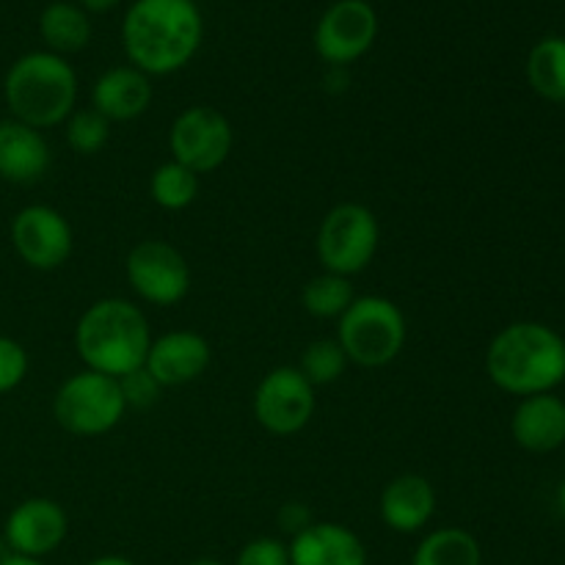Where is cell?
<instances>
[{"label":"cell","instance_id":"16","mask_svg":"<svg viewBox=\"0 0 565 565\" xmlns=\"http://www.w3.org/2000/svg\"><path fill=\"white\" fill-rule=\"evenodd\" d=\"M152 77L130 64L110 66L94 81L92 108L114 121H136L152 105Z\"/></svg>","mask_w":565,"mask_h":565},{"label":"cell","instance_id":"11","mask_svg":"<svg viewBox=\"0 0 565 565\" xmlns=\"http://www.w3.org/2000/svg\"><path fill=\"white\" fill-rule=\"evenodd\" d=\"M379 14L367 0H337L315 25V53L323 64L348 70L373 50Z\"/></svg>","mask_w":565,"mask_h":565},{"label":"cell","instance_id":"21","mask_svg":"<svg viewBox=\"0 0 565 565\" xmlns=\"http://www.w3.org/2000/svg\"><path fill=\"white\" fill-rule=\"evenodd\" d=\"M412 565H483V550L469 530L439 527L419 541Z\"/></svg>","mask_w":565,"mask_h":565},{"label":"cell","instance_id":"12","mask_svg":"<svg viewBox=\"0 0 565 565\" xmlns=\"http://www.w3.org/2000/svg\"><path fill=\"white\" fill-rule=\"evenodd\" d=\"M11 246L33 270H58L70 263L75 232L61 210L50 204H28L11 221Z\"/></svg>","mask_w":565,"mask_h":565},{"label":"cell","instance_id":"15","mask_svg":"<svg viewBox=\"0 0 565 565\" xmlns=\"http://www.w3.org/2000/svg\"><path fill=\"white\" fill-rule=\"evenodd\" d=\"M436 505H439V497H436L434 483L425 475L406 472L384 486L379 500V516L392 533L414 535L423 533L434 522Z\"/></svg>","mask_w":565,"mask_h":565},{"label":"cell","instance_id":"1","mask_svg":"<svg viewBox=\"0 0 565 565\" xmlns=\"http://www.w3.org/2000/svg\"><path fill=\"white\" fill-rule=\"evenodd\" d=\"M204 39L202 11L193 0H136L121 20V47L130 66L149 77L185 70Z\"/></svg>","mask_w":565,"mask_h":565},{"label":"cell","instance_id":"4","mask_svg":"<svg viewBox=\"0 0 565 565\" xmlns=\"http://www.w3.org/2000/svg\"><path fill=\"white\" fill-rule=\"evenodd\" d=\"M3 99L11 119L33 130H53L77 108V75L64 55L33 50L9 66Z\"/></svg>","mask_w":565,"mask_h":565},{"label":"cell","instance_id":"25","mask_svg":"<svg viewBox=\"0 0 565 565\" xmlns=\"http://www.w3.org/2000/svg\"><path fill=\"white\" fill-rule=\"evenodd\" d=\"M348 364L351 362H348L337 337H323V340H315L303 348L298 370H301L303 379L312 386H329L345 375Z\"/></svg>","mask_w":565,"mask_h":565},{"label":"cell","instance_id":"9","mask_svg":"<svg viewBox=\"0 0 565 565\" xmlns=\"http://www.w3.org/2000/svg\"><path fill=\"white\" fill-rule=\"evenodd\" d=\"M125 276L132 292L152 307H174L185 301L193 281L185 254L158 237L136 243L127 252Z\"/></svg>","mask_w":565,"mask_h":565},{"label":"cell","instance_id":"31","mask_svg":"<svg viewBox=\"0 0 565 565\" xmlns=\"http://www.w3.org/2000/svg\"><path fill=\"white\" fill-rule=\"evenodd\" d=\"M75 3L81 6V9L99 14V11H110V9H114V6H119L121 0H75Z\"/></svg>","mask_w":565,"mask_h":565},{"label":"cell","instance_id":"33","mask_svg":"<svg viewBox=\"0 0 565 565\" xmlns=\"http://www.w3.org/2000/svg\"><path fill=\"white\" fill-rule=\"evenodd\" d=\"M0 565H44V561H33V557H22V555H6L0 557Z\"/></svg>","mask_w":565,"mask_h":565},{"label":"cell","instance_id":"13","mask_svg":"<svg viewBox=\"0 0 565 565\" xmlns=\"http://www.w3.org/2000/svg\"><path fill=\"white\" fill-rule=\"evenodd\" d=\"M66 533H70V516L61 502L50 497H28L6 516L3 544L11 555L44 561L61 550Z\"/></svg>","mask_w":565,"mask_h":565},{"label":"cell","instance_id":"24","mask_svg":"<svg viewBox=\"0 0 565 565\" xmlns=\"http://www.w3.org/2000/svg\"><path fill=\"white\" fill-rule=\"evenodd\" d=\"M149 196L160 210L180 213L188 210L199 196V177L177 160H166L149 177Z\"/></svg>","mask_w":565,"mask_h":565},{"label":"cell","instance_id":"6","mask_svg":"<svg viewBox=\"0 0 565 565\" xmlns=\"http://www.w3.org/2000/svg\"><path fill=\"white\" fill-rule=\"evenodd\" d=\"M127 403L119 381L83 367L55 390L53 417L77 439H97L110 434L125 419Z\"/></svg>","mask_w":565,"mask_h":565},{"label":"cell","instance_id":"30","mask_svg":"<svg viewBox=\"0 0 565 565\" xmlns=\"http://www.w3.org/2000/svg\"><path fill=\"white\" fill-rule=\"evenodd\" d=\"M276 522H279V527L292 539V535L303 533L315 519L307 505H301V502H287V505H281V511L276 513Z\"/></svg>","mask_w":565,"mask_h":565},{"label":"cell","instance_id":"29","mask_svg":"<svg viewBox=\"0 0 565 565\" xmlns=\"http://www.w3.org/2000/svg\"><path fill=\"white\" fill-rule=\"evenodd\" d=\"M121 395H125L127 408H149L158 403L163 386L149 375L147 367H138L132 373H127L125 379H119Z\"/></svg>","mask_w":565,"mask_h":565},{"label":"cell","instance_id":"3","mask_svg":"<svg viewBox=\"0 0 565 565\" xmlns=\"http://www.w3.org/2000/svg\"><path fill=\"white\" fill-rule=\"evenodd\" d=\"M152 340L143 309L119 296L94 301L75 326V353L83 367L116 381L143 367Z\"/></svg>","mask_w":565,"mask_h":565},{"label":"cell","instance_id":"5","mask_svg":"<svg viewBox=\"0 0 565 565\" xmlns=\"http://www.w3.org/2000/svg\"><path fill=\"white\" fill-rule=\"evenodd\" d=\"M406 340V315L392 298L356 296L337 320V342L356 367H386L401 356Z\"/></svg>","mask_w":565,"mask_h":565},{"label":"cell","instance_id":"22","mask_svg":"<svg viewBox=\"0 0 565 565\" xmlns=\"http://www.w3.org/2000/svg\"><path fill=\"white\" fill-rule=\"evenodd\" d=\"M527 83L546 103L565 105V36H544L527 55Z\"/></svg>","mask_w":565,"mask_h":565},{"label":"cell","instance_id":"26","mask_svg":"<svg viewBox=\"0 0 565 565\" xmlns=\"http://www.w3.org/2000/svg\"><path fill=\"white\" fill-rule=\"evenodd\" d=\"M66 147L83 158H94L103 152L110 141V121L99 116L94 108H75L64 121Z\"/></svg>","mask_w":565,"mask_h":565},{"label":"cell","instance_id":"2","mask_svg":"<svg viewBox=\"0 0 565 565\" xmlns=\"http://www.w3.org/2000/svg\"><path fill=\"white\" fill-rule=\"evenodd\" d=\"M486 373L497 390L519 401L546 395L565 381V340L552 326L519 320L489 342Z\"/></svg>","mask_w":565,"mask_h":565},{"label":"cell","instance_id":"10","mask_svg":"<svg viewBox=\"0 0 565 565\" xmlns=\"http://www.w3.org/2000/svg\"><path fill=\"white\" fill-rule=\"evenodd\" d=\"M318 395L315 386L292 364L268 370L252 397V412L259 428L274 436H296L312 423Z\"/></svg>","mask_w":565,"mask_h":565},{"label":"cell","instance_id":"17","mask_svg":"<svg viewBox=\"0 0 565 565\" xmlns=\"http://www.w3.org/2000/svg\"><path fill=\"white\" fill-rule=\"evenodd\" d=\"M290 565H367V546L340 522H312L292 535Z\"/></svg>","mask_w":565,"mask_h":565},{"label":"cell","instance_id":"32","mask_svg":"<svg viewBox=\"0 0 565 565\" xmlns=\"http://www.w3.org/2000/svg\"><path fill=\"white\" fill-rule=\"evenodd\" d=\"M86 565H138V563L130 561V557H121V555H103V557H94V561Z\"/></svg>","mask_w":565,"mask_h":565},{"label":"cell","instance_id":"20","mask_svg":"<svg viewBox=\"0 0 565 565\" xmlns=\"http://www.w3.org/2000/svg\"><path fill=\"white\" fill-rule=\"evenodd\" d=\"M39 36L44 47L55 55L81 53L92 42V20L88 11L75 0H53L39 14Z\"/></svg>","mask_w":565,"mask_h":565},{"label":"cell","instance_id":"14","mask_svg":"<svg viewBox=\"0 0 565 565\" xmlns=\"http://www.w3.org/2000/svg\"><path fill=\"white\" fill-rule=\"evenodd\" d=\"M210 362H213V348L207 337L193 329H174L154 337L143 367L163 390H171V386H185L202 379Z\"/></svg>","mask_w":565,"mask_h":565},{"label":"cell","instance_id":"27","mask_svg":"<svg viewBox=\"0 0 565 565\" xmlns=\"http://www.w3.org/2000/svg\"><path fill=\"white\" fill-rule=\"evenodd\" d=\"M28 370H31V359H28L25 345L14 337L0 334V395L14 392L28 379Z\"/></svg>","mask_w":565,"mask_h":565},{"label":"cell","instance_id":"18","mask_svg":"<svg viewBox=\"0 0 565 565\" xmlns=\"http://www.w3.org/2000/svg\"><path fill=\"white\" fill-rule=\"evenodd\" d=\"M50 143L42 130L17 119L0 121V180L11 185H33L50 169Z\"/></svg>","mask_w":565,"mask_h":565},{"label":"cell","instance_id":"23","mask_svg":"<svg viewBox=\"0 0 565 565\" xmlns=\"http://www.w3.org/2000/svg\"><path fill=\"white\" fill-rule=\"evenodd\" d=\"M353 298H356V290H353L351 279L323 270L303 285L301 307L303 312L318 320H340L342 312L353 303Z\"/></svg>","mask_w":565,"mask_h":565},{"label":"cell","instance_id":"28","mask_svg":"<svg viewBox=\"0 0 565 565\" xmlns=\"http://www.w3.org/2000/svg\"><path fill=\"white\" fill-rule=\"evenodd\" d=\"M235 565H290V550L281 539L274 535H259L241 546Z\"/></svg>","mask_w":565,"mask_h":565},{"label":"cell","instance_id":"35","mask_svg":"<svg viewBox=\"0 0 565 565\" xmlns=\"http://www.w3.org/2000/svg\"><path fill=\"white\" fill-rule=\"evenodd\" d=\"M557 505H561V511L565 513V480L561 483V489H557Z\"/></svg>","mask_w":565,"mask_h":565},{"label":"cell","instance_id":"7","mask_svg":"<svg viewBox=\"0 0 565 565\" xmlns=\"http://www.w3.org/2000/svg\"><path fill=\"white\" fill-rule=\"evenodd\" d=\"M381 226L373 210L359 202H342L323 215L315 235V252L323 270L353 279L370 268L379 254Z\"/></svg>","mask_w":565,"mask_h":565},{"label":"cell","instance_id":"34","mask_svg":"<svg viewBox=\"0 0 565 565\" xmlns=\"http://www.w3.org/2000/svg\"><path fill=\"white\" fill-rule=\"evenodd\" d=\"M188 565H226V563L215 561V557H196V561H191Z\"/></svg>","mask_w":565,"mask_h":565},{"label":"cell","instance_id":"19","mask_svg":"<svg viewBox=\"0 0 565 565\" xmlns=\"http://www.w3.org/2000/svg\"><path fill=\"white\" fill-rule=\"evenodd\" d=\"M511 436L535 456L555 452L565 445V401L552 392L522 397L511 417Z\"/></svg>","mask_w":565,"mask_h":565},{"label":"cell","instance_id":"8","mask_svg":"<svg viewBox=\"0 0 565 565\" xmlns=\"http://www.w3.org/2000/svg\"><path fill=\"white\" fill-rule=\"evenodd\" d=\"M232 147H235L232 121L210 105H193L171 121V160L191 169L196 177L218 171L230 160Z\"/></svg>","mask_w":565,"mask_h":565}]
</instances>
